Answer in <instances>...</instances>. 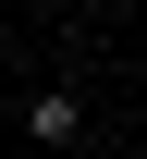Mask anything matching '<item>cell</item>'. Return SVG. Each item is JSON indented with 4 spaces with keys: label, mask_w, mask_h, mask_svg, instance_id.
I'll use <instances>...</instances> for the list:
<instances>
[{
    "label": "cell",
    "mask_w": 147,
    "mask_h": 159,
    "mask_svg": "<svg viewBox=\"0 0 147 159\" xmlns=\"http://www.w3.org/2000/svg\"><path fill=\"white\" fill-rule=\"evenodd\" d=\"M25 135L37 147H86V98L74 86H37V98H25Z\"/></svg>",
    "instance_id": "1"
}]
</instances>
